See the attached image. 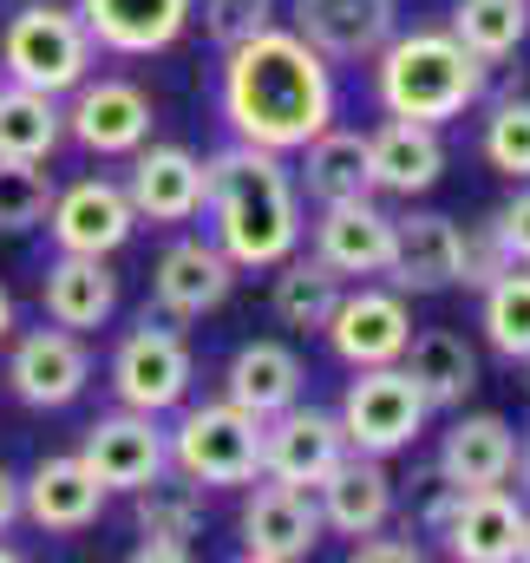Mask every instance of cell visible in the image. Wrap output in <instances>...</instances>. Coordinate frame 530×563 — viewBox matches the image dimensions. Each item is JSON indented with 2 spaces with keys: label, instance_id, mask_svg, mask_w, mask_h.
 <instances>
[{
  "label": "cell",
  "instance_id": "1",
  "mask_svg": "<svg viewBox=\"0 0 530 563\" xmlns=\"http://www.w3.org/2000/svg\"><path fill=\"white\" fill-rule=\"evenodd\" d=\"M223 119L243 144L301 151L334 125V73L295 26H263L223 59Z\"/></svg>",
  "mask_w": 530,
  "mask_h": 563
},
{
  "label": "cell",
  "instance_id": "2",
  "mask_svg": "<svg viewBox=\"0 0 530 563\" xmlns=\"http://www.w3.org/2000/svg\"><path fill=\"white\" fill-rule=\"evenodd\" d=\"M203 210L236 269H275L301 250V197L281 170V151L236 139L230 151L203 157Z\"/></svg>",
  "mask_w": 530,
  "mask_h": 563
},
{
  "label": "cell",
  "instance_id": "3",
  "mask_svg": "<svg viewBox=\"0 0 530 563\" xmlns=\"http://www.w3.org/2000/svg\"><path fill=\"white\" fill-rule=\"evenodd\" d=\"M485 92V59L465 53L452 33H406L380 46V106L394 119L445 125Z\"/></svg>",
  "mask_w": 530,
  "mask_h": 563
},
{
  "label": "cell",
  "instance_id": "4",
  "mask_svg": "<svg viewBox=\"0 0 530 563\" xmlns=\"http://www.w3.org/2000/svg\"><path fill=\"white\" fill-rule=\"evenodd\" d=\"M92 33L73 7H53V0H33L7 20L0 33V66L13 86H33V92H73L86 73H92Z\"/></svg>",
  "mask_w": 530,
  "mask_h": 563
},
{
  "label": "cell",
  "instance_id": "5",
  "mask_svg": "<svg viewBox=\"0 0 530 563\" xmlns=\"http://www.w3.org/2000/svg\"><path fill=\"white\" fill-rule=\"evenodd\" d=\"M164 445H170V465L184 478H197V485H250V478H263V420L243 413L236 400L190 407Z\"/></svg>",
  "mask_w": 530,
  "mask_h": 563
},
{
  "label": "cell",
  "instance_id": "6",
  "mask_svg": "<svg viewBox=\"0 0 530 563\" xmlns=\"http://www.w3.org/2000/svg\"><path fill=\"white\" fill-rule=\"evenodd\" d=\"M426 394L412 387V374L387 361V367H354V387H347V400H341V432H347V445L354 452H374V459H387V452H406L419 432H426Z\"/></svg>",
  "mask_w": 530,
  "mask_h": 563
},
{
  "label": "cell",
  "instance_id": "7",
  "mask_svg": "<svg viewBox=\"0 0 530 563\" xmlns=\"http://www.w3.org/2000/svg\"><path fill=\"white\" fill-rule=\"evenodd\" d=\"M190 380H197V361H190L184 334L164 328V321H151V314L137 321L132 334L119 341V354H112V394H119V407H137V413L184 407Z\"/></svg>",
  "mask_w": 530,
  "mask_h": 563
},
{
  "label": "cell",
  "instance_id": "8",
  "mask_svg": "<svg viewBox=\"0 0 530 563\" xmlns=\"http://www.w3.org/2000/svg\"><path fill=\"white\" fill-rule=\"evenodd\" d=\"M347 452V432L334 413H314V407H281V413H268L263 420V478L275 485H301V492H314L328 472H334V459Z\"/></svg>",
  "mask_w": 530,
  "mask_h": 563
},
{
  "label": "cell",
  "instance_id": "9",
  "mask_svg": "<svg viewBox=\"0 0 530 563\" xmlns=\"http://www.w3.org/2000/svg\"><path fill=\"white\" fill-rule=\"evenodd\" d=\"M86 380H92V361H86V347H79V334L73 328H33V334H20L13 341V361H7V387L26 400V407H40V413H53V407H73L79 394H86Z\"/></svg>",
  "mask_w": 530,
  "mask_h": 563
},
{
  "label": "cell",
  "instance_id": "10",
  "mask_svg": "<svg viewBox=\"0 0 530 563\" xmlns=\"http://www.w3.org/2000/svg\"><path fill=\"white\" fill-rule=\"evenodd\" d=\"M79 459L92 465V478L106 492H137V485H151L170 465V445L157 432V413L125 407V413H106V420L86 426V452Z\"/></svg>",
  "mask_w": 530,
  "mask_h": 563
},
{
  "label": "cell",
  "instance_id": "11",
  "mask_svg": "<svg viewBox=\"0 0 530 563\" xmlns=\"http://www.w3.org/2000/svg\"><path fill=\"white\" fill-rule=\"evenodd\" d=\"M73 112H66V132L99 151V157H132L137 144L151 139V92L132 79H79L73 86Z\"/></svg>",
  "mask_w": 530,
  "mask_h": 563
},
{
  "label": "cell",
  "instance_id": "12",
  "mask_svg": "<svg viewBox=\"0 0 530 563\" xmlns=\"http://www.w3.org/2000/svg\"><path fill=\"white\" fill-rule=\"evenodd\" d=\"M53 243L59 250H79V256H112L125 250L137 230V210L132 197L106 177H79L73 190H53Z\"/></svg>",
  "mask_w": 530,
  "mask_h": 563
},
{
  "label": "cell",
  "instance_id": "13",
  "mask_svg": "<svg viewBox=\"0 0 530 563\" xmlns=\"http://www.w3.org/2000/svg\"><path fill=\"white\" fill-rule=\"evenodd\" d=\"M328 341H334V354L347 367H387L412 341V314H406V301H399L394 288H354V295L334 301Z\"/></svg>",
  "mask_w": 530,
  "mask_h": 563
},
{
  "label": "cell",
  "instance_id": "14",
  "mask_svg": "<svg viewBox=\"0 0 530 563\" xmlns=\"http://www.w3.org/2000/svg\"><path fill=\"white\" fill-rule=\"evenodd\" d=\"M151 288H157V308H164L170 321H197V314H210V308L230 301L236 263L223 256L217 236H184V243H170V250L157 256Z\"/></svg>",
  "mask_w": 530,
  "mask_h": 563
},
{
  "label": "cell",
  "instance_id": "15",
  "mask_svg": "<svg viewBox=\"0 0 530 563\" xmlns=\"http://www.w3.org/2000/svg\"><path fill=\"white\" fill-rule=\"evenodd\" d=\"M321 544V505L301 485H275L243 505V558L250 563H295Z\"/></svg>",
  "mask_w": 530,
  "mask_h": 563
},
{
  "label": "cell",
  "instance_id": "16",
  "mask_svg": "<svg viewBox=\"0 0 530 563\" xmlns=\"http://www.w3.org/2000/svg\"><path fill=\"white\" fill-rule=\"evenodd\" d=\"M132 184H125V197H132L137 217H151V223H190L197 210H203V157H190L184 144H137L132 151Z\"/></svg>",
  "mask_w": 530,
  "mask_h": 563
},
{
  "label": "cell",
  "instance_id": "17",
  "mask_svg": "<svg viewBox=\"0 0 530 563\" xmlns=\"http://www.w3.org/2000/svg\"><path fill=\"white\" fill-rule=\"evenodd\" d=\"M314 256H321L334 276H387V263H394V217H380L374 197L321 203Z\"/></svg>",
  "mask_w": 530,
  "mask_h": 563
},
{
  "label": "cell",
  "instance_id": "18",
  "mask_svg": "<svg viewBox=\"0 0 530 563\" xmlns=\"http://www.w3.org/2000/svg\"><path fill=\"white\" fill-rule=\"evenodd\" d=\"M73 13L86 20L92 46L106 53H164L190 26L197 0H79Z\"/></svg>",
  "mask_w": 530,
  "mask_h": 563
},
{
  "label": "cell",
  "instance_id": "19",
  "mask_svg": "<svg viewBox=\"0 0 530 563\" xmlns=\"http://www.w3.org/2000/svg\"><path fill=\"white\" fill-rule=\"evenodd\" d=\"M295 33L321 59H367L394 40V0H295Z\"/></svg>",
  "mask_w": 530,
  "mask_h": 563
},
{
  "label": "cell",
  "instance_id": "20",
  "mask_svg": "<svg viewBox=\"0 0 530 563\" xmlns=\"http://www.w3.org/2000/svg\"><path fill=\"white\" fill-rule=\"evenodd\" d=\"M439 538H445V551L459 563H518V551H525V505L505 485L465 492Z\"/></svg>",
  "mask_w": 530,
  "mask_h": 563
},
{
  "label": "cell",
  "instance_id": "21",
  "mask_svg": "<svg viewBox=\"0 0 530 563\" xmlns=\"http://www.w3.org/2000/svg\"><path fill=\"white\" fill-rule=\"evenodd\" d=\"M314 492H321V525H334L341 538H367V531H380L387 511H394V478H387V465H380L374 452H354V445L334 459V472H328Z\"/></svg>",
  "mask_w": 530,
  "mask_h": 563
},
{
  "label": "cell",
  "instance_id": "22",
  "mask_svg": "<svg viewBox=\"0 0 530 563\" xmlns=\"http://www.w3.org/2000/svg\"><path fill=\"white\" fill-rule=\"evenodd\" d=\"M20 511L40 531H86L106 511V485L92 478L86 459H40L33 478L20 485Z\"/></svg>",
  "mask_w": 530,
  "mask_h": 563
},
{
  "label": "cell",
  "instance_id": "23",
  "mask_svg": "<svg viewBox=\"0 0 530 563\" xmlns=\"http://www.w3.org/2000/svg\"><path fill=\"white\" fill-rule=\"evenodd\" d=\"M137 531H144V544H137V563H184L190 558V538H197V525H203V492H197V478H151V485H137Z\"/></svg>",
  "mask_w": 530,
  "mask_h": 563
},
{
  "label": "cell",
  "instance_id": "24",
  "mask_svg": "<svg viewBox=\"0 0 530 563\" xmlns=\"http://www.w3.org/2000/svg\"><path fill=\"white\" fill-rule=\"evenodd\" d=\"M387 276L412 295H439V288H459V223L452 217H394V263Z\"/></svg>",
  "mask_w": 530,
  "mask_h": 563
},
{
  "label": "cell",
  "instance_id": "25",
  "mask_svg": "<svg viewBox=\"0 0 530 563\" xmlns=\"http://www.w3.org/2000/svg\"><path fill=\"white\" fill-rule=\"evenodd\" d=\"M511 472H518V432L498 413L452 420L445 445H439V478H452L459 492H485V485H505Z\"/></svg>",
  "mask_w": 530,
  "mask_h": 563
},
{
  "label": "cell",
  "instance_id": "26",
  "mask_svg": "<svg viewBox=\"0 0 530 563\" xmlns=\"http://www.w3.org/2000/svg\"><path fill=\"white\" fill-rule=\"evenodd\" d=\"M367 164H374V190H394V197H419V190H432L439 170H445L439 125L387 119V125L367 139Z\"/></svg>",
  "mask_w": 530,
  "mask_h": 563
},
{
  "label": "cell",
  "instance_id": "27",
  "mask_svg": "<svg viewBox=\"0 0 530 563\" xmlns=\"http://www.w3.org/2000/svg\"><path fill=\"white\" fill-rule=\"evenodd\" d=\"M40 301L59 328H99L112 308H119V276L106 269V256H79V250H59V263L40 282Z\"/></svg>",
  "mask_w": 530,
  "mask_h": 563
},
{
  "label": "cell",
  "instance_id": "28",
  "mask_svg": "<svg viewBox=\"0 0 530 563\" xmlns=\"http://www.w3.org/2000/svg\"><path fill=\"white\" fill-rule=\"evenodd\" d=\"M301 361H295V347H281V341H250V347H236V361H230V374H223V394L243 407V413H281V407H295L301 400Z\"/></svg>",
  "mask_w": 530,
  "mask_h": 563
},
{
  "label": "cell",
  "instance_id": "29",
  "mask_svg": "<svg viewBox=\"0 0 530 563\" xmlns=\"http://www.w3.org/2000/svg\"><path fill=\"white\" fill-rule=\"evenodd\" d=\"M301 184L314 203H354L374 197V164H367V139L361 132H314L301 144Z\"/></svg>",
  "mask_w": 530,
  "mask_h": 563
},
{
  "label": "cell",
  "instance_id": "30",
  "mask_svg": "<svg viewBox=\"0 0 530 563\" xmlns=\"http://www.w3.org/2000/svg\"><path fill=\"white\" fill-rule=\"evenodd\" d=\"M399 367L412 374V387L426 394V407H465V394L478 387V354L452 328H432V334L406 341Z\"/></svg>",
  "mask_w": 530,
  "mask_h": 563
},
{
  "label": "cell",
  "instance_id": "31",
  "mask_svg": "<svg viewBox=\"0 0 530 563\" xmlns=\"http://www.w3.org/2000/svg\"><path fill=\"white\" fill-rule=\"evenodd\" d=\"M66 132V112L53 106V92H33V86H0V157H26V164H46L59 151Z\"/></svg>",
  "mask_w": 530,
  "mask_h": 563
},
{
  "label": "cell",
  "instance_id": "32",
  "mask_svg": "<svg viewBox=\"0 0 530 563\" xmlns=\"http://www.w3.org/2000/svg\"><path fill=\"white\" fill-rule=\"evenodd\" d=\"M452 40L478 53L485 66L511 59L530 40V0H459L452 7Z\"/></svg>",
  "mask_w": 530,
  "mask_h": 563
},
{
  "label": "cell",
  "instance_id": "33",
  "mask_svg": "<svg viewBox=\"0 0 530 563\" xmlns=\"http://www.w3.org/2000/svg\"><path fill=\"white\" fill-rule=\"evenodd\" d=\"M281 276H275V321L281 328H301V334H314V328H328V314H334V301H341V276L321 263V256H288V263H275Z\"/></svg>",
  "mask_w": 530,
  "mask_h": 563
},
{
  "label": "cell",
  "instance_id": "34",
  "mask_svg": "<svg viewBox=\"0 0 530 563\" xmlns=\"http://www.w3.org/2000/svg\"><path fill=\"white\" fill-rule=\"evenodd\" d=\"M485 334L505 361L530 354V269L518 276V263H511L498 282H485Z\"/></svg>",
  "mask_w": 530,
  "mask_h": 563
},
{
  "label": "cell",
  "instance_id": "35",
  "mask_svg": "<svg viewBox=\"0 0 530 563\" xmlns=\"http://www.w3.org/2000/svg\"><path fill=\"white\" fill-rule=\"evenodd\" d=\"M46 210H53V177L26 157H0V230L20 236V230L46 223Z\"/></svg>",
  "mask_w": 530,
  "mask_h": 563
},
{
  "label": "cell",
  "instance_id": "36",
  "mask_svg": "<svg viewBox=\"0 0 530 563\" xmlns=\"http://www.w3.org/2000/svg\"><path fill=\"white\" fill-rule=\"evenodd\" d=\"M485 157L498 177L530 184V99H505L492 119H485Z\"/></svg>",
  "mask_w": 530,
  "mask_h": 563
},
{
  "label": "cell",
  "instance_id": "37",
  "mask_svg": "<svg viewBox=\"0 0 530 563\" xmlns=\"http://www.w3.org/2000/svg\"><path fill=\"white\" fill-rule=\"evenodd\" d=\"M203 26H210V40L230 53V46H243L250 33L275 26V0H203Z\"/></svg>",
  "mask_w": 530,
  "mask_h": 563
},
{
  "label": "cell",
  "instance_id": "38",
  "mask_svg": "<svg viewBox=\"0 0 530 563\" xmlns=\"http://www.w3.org/2000/svg\"><path fill=\"white\" fill-rule=\"evenodd\" d=\"M505 269H511V256H505V243H498L492 223L478 236H459V282L465 288H485V282H498Z\"/></svg>",
  "mask_w": 530,
  "mask_h": 563
},
{
  "label": "cell",
  "instance_id": "39",
  "mask_svg": "<svg viewBox=\"0 0 530 563\" xmlns=\"http://www.w3.org/2000/svg\"><path fill=\"white\" fill-rule=\"evenodd\" d=\"M492 230H498V243H505V256L511 263H525L530 269V190H518L498 217H492Z\"/></svg>",
  "mask_w": 530,
  "mask_h": 563
},
{
  "label": "cell",
  "instance_id": "40",
  "mask_svg": "<svg viewBox=\"0 0 530 563\" xmlns=\"http://www.w3.org/2000/svg\"><path fill=\"white\" fill-rule=\"evenodd\" d=\"M459 498H465V492H459L452 478H432V485H426V505H419V525H426V531L439 538V531L452 525V511H459Z\"/></svg>",
  "mask_w": 530,
  "mask_h": 563
},
{
  "label": "cell",
  "instance_id": "41",
  "mask_svg": "<svg viewBox=\"0 0 530 563\" xmlns=\"http://www.w3.org/2000/svg\"><path fill=\"white\" fill-rule=\"evenodd\" d=\"M354 563H419V544H399V538H354Z\"/></svg>",
  "mask_w": 530,
  "mask_h": 563
},
{
  "label": "cell",
  "instance_id": "42",
  "mask_svg": "<svg viewBox=\"0 0 530 563\" xmlns=\"http://www.w3.org/2000/svg\"><path fill=\"white\" fill-rule=\"evenodd\" d=\"M13 518H20V485H13V472L0 465V531H7Z\"/></svg>",
  "mask_w": 530,
  "mask_h": 563
},
{
  "label": "cell",
  "instance_id": "43",
  "mask_svg": "<svg viewBox=\"0 0 530 563\" xmlns=\"http://www.w3.org/2000/svg\"><path fill=\"white\" fill-rule=\"evenodd\" d=\"M13 334V301H7V288H0V341Z\"/></svg>",
  "mask_w": 530,
  "mask_h": 563
},
{
  "label": "cell",
  "instance_id": "44",
  "mask_svg": "<svg viewBox=\"0 0 530 563\" xmlns=\"http://www.w3.org/2000/svg\"><path fill=\"white\" fill-rule=\"evenodd\" d=\"M518 465H525V485H530V445H525V452H518Z\"/></svg>",
  "mask_w": 530,
  "mask_h": 563
},
{
  "label": "cell",
  "instance_id": "45",
  "mask_svg": "<svg viewBox=\"0 0 530 563\" xmlns=\"http://www.w3.org/2000/svg\"><path fill=\"white\" fill-rule=\"evenodd\" d=\"M518 558H530V511H525V551H518Z\"/></svg>",
  "mask_w": 530,
  "mask_h": 563
},
{
  "label": "cell",
  "instance_id": "46",
  "mask_svg": "<svg viewBox=\"0 0 530 563\" xmlns=\"http://www.w3.org/2000/svg\"><path fill=\"white\" fill-rule=\"evenodd\" d=\"M0 563H13V551H7V544H0Z\"/></svg>",
  "mask_w": 530,
  "mask_h": 563
},
{
  "label": "cell",
  "instance_id": "47",
  "mask_svg": "<svg viewBox=\"0 0 530 563\" xmlns=\"http://www.w3.org/2000/svg\"><path fill=\"white\" fill-rule=\"evenodd\" d=\"M525 367H530V354H525Z\"/></svg>",
  "mask_w": 530,
  "mask_h": 563
}]
</instances>
